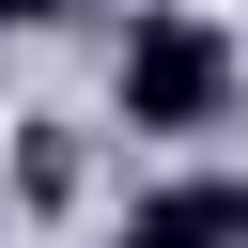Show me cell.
<instances>
[{
    "label": "cell",
    "mask_w": 248,
    "mask_h": 248,
    "mask_svg": "<svg viewBox=\"0 0 248 248\" xmlns=\"http://www.w3.org/2000/svg\"><path fill=\"white\" fill-rule=\"evenodd\" d=\"M46 16H78V0H0V31H46Z\"/></svg>",
    "instance_id": "277c9868"
},
{
    "label": "cell",
    "mask_w": 248,
    "mask_h": 248,
    "mask_svg": "<svg viewBox=\"0 0 248 248\" xmlns=\"http://www.w3.org/2000/svg\"><path fill=\"white\" fill-rule=\"evenodd\" d=\"M124 248H248V170H170L124 202Z\"/></svg>",
    "instance_id": "7a4b0ae2"
},
{
    "label": "cell",
    "mask_w": 248,
    "mask_h": 248,
    "mask_svg": "<svg viewBox=\"0 0 248 248\" xmlns=\"http://www.w3.org/2000/svg\"><path fill=\"white\" fill-rule=\"evenodd\" d=\"M108 16H140V0H108Z\"/></svg>",
    "instance_id": "5b68a950"
},
{
    "label": "cell",
    "mask_w": 248,
    "mask_h": 248,
    "mask_svg": "<svg viewBox=\"0 0 248 248\" xmlns=\"http://www.w3.org/2000/svg\"><path fill=\"white\" fill-rule=\"evenodd\" d=\"M78 186H93V140H78V124H16V202H31V217H62Z\"/></svg>",
    "instance_id": "3957f363"
},
{
    "label": "cell",
    "mask_w": 248,
    "mask_h": 248,
    "mask_svg": "<svg viewBox=\"0 0 248 248\" xmlns=\"http://www.w3.org/2000/svg\"><path fill=\"white\" fill-rule=\"evenodd\" d=\"M232 108H248V46L202 0H140L124 46H108V124L124 140H217Z\"/></svg>",
    "instance_id": "6da1fadb"
}]
</instances>
